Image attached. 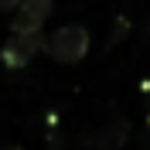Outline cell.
Listing matches in <instances>:
<instances>
[{
  "label": "cell",
  "mask_w": 150,
  "mask_h": 150,
  "mask_svg": "<svg viewBox=\"0 0 150 150\" xmlns=\"http://www.w3.org/2000/svg\"><path fill=\"white\" fill-rule=\"evenodd\" d=\"M48 51L55 62L62 65H79L89 51V31L79 28V24H65V28H58L48 41Z\"/></svg>",
  "instance_id": "obj_1"
},
{
  "label": "cell",
  "mask_w": 150,
  "mask_h": 150,
  "mask_svg": "<svg viewBox=\"0 0 150 150\" xmlns=\"http://www.w3.org/2000/svg\"><path fill=\"white\" fill-rule=\"evenodd\" d=\"M41 48H45V34H41V31H10L0 58H4L7 68H24Z\"/></svg>",
  "instance_id": "obj_2"
},
{
  "label": "cell",
  "mask_w": 150,
  "mask_h": 150,
  "mask_svg": "<svg viewBox=\"0 0 150 150\" xmlns=\"http://www.w3.org/2000/svg\"><path fill=\"white\" fill-rule=\"evenodd\" d=\"M51 17V0H21L10 31H41Z\"/></svg>",
  "instance_id": "obj_3"
},
{
  "label": "cell",
  "mask_w": 150,
  "mask_h": 150,
  "mask_svg": "<svg viewBox=\"0 0 150 150\" xmlns=\"http://www.w3.org/2000/svg\"><path fill=\"white\" fill-rule=\"evenodd\" d=\"M21 0H0V10H17Z\"/></svg>",
  "instance_id": "obj_4"
},
{
  "label": "cell",
  "mask_w": 150,
  "mask_h": 150,
  "mask_svg": "<svg viewBox=\"0 0 150 150\" xmlns=\"http://www.w3.org/2000/svg\"><path fill=\"white\" fill-rule=\"evenodd\" d=\"M7 150H21V147H7Z\"/></svg>",
  "instance_id": "obj_5"
}]
</instances>
